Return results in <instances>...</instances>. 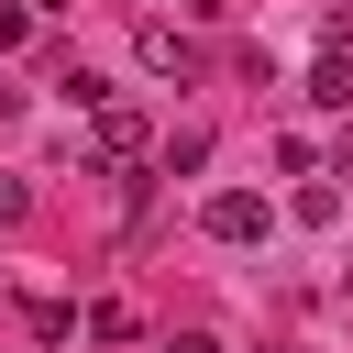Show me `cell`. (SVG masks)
<instances>
[{"label": "cell", "mask_w": 353, "mask_h": 353, "mask_svg": "<svg viewBox=\"0 0 353 353\" xmlns=\"http://www.w3.org/2000/svg\"><path fill=\"white\" fill-rule=\"evenodd\" d=\"M287 210H298V221H309V232H331V221H342V188H331V176H309V188H298V199H287Z\"/></svg>", "instance_id": "obj_5"}, {"label": "cell", "mask_w": 353, "mask_h": 353, "mask_svg": "<svg viewBox=\"0 0 353 353\" xmlns=\"http://www.w3.org/2000/svg\"><path fill=\"white\" fill-rule=\"evenodd\" d=\"M342 298H353V265H342Z\"/></svg>", "instance_id": "obj_11"}, {"label": "cell", "mask_w": 353, "mask_h": 353, "mask_svg": "<svg viewBox=\"0 0 353 353\" xmlns=\"http://www.w3.org/2000/svg\"><path fill=\"white\" fill-rule=\"evenodd\" d=\"M22 210H33V188H22V176H0V221H22Z\"/></svg>", "instance_id": "obj_8"}, {"label": "cell", "mask_w": 353, "mask_h": 353, "mask_svg": "<svg viewBox=\"0 0 353 353\" xmlns=\"http://www.w3.org/2000/svg\"><path fill=\"white\" fill-rule=\"evenodd\" d=\"M309 110H353V44H320V66H309Z\"/></svg>", "instance_id": "obj_3"}, {"label": "cell", "mask_w": 353, "mask_h": 353, "mask_svg": "<svg viewBox=\"0 0 353 353\" xmlns=\"http://www.w3.org/2000/svg\"><path fill=\"white\" fill-rule=\"evenodd\" d=\"M22 320H33L44 342H66V331H77V309H66V298H22Z\"/></svg>", "instance_id": "obj_6"}, {"label": "cell", "mask_w": 353, "mask_h": 353, "mask_svg": "<svg viewBox=\"0 0 353 353\" xmlns=\"http://www.w3.org/2000/svg\"><path fill=\"white\" fill-rule=\"evenodd\" d=\"M11 44H33V0H0V55Z\"/></svg>", "instance_id": "obj_7"}, {"label": "cell", "mask_w": 353, "mask_h": 353, "mask_svg": "<svg viewBox=\"0 0 353 353\" xmlns=\"http://www.w3.org/2000/svg\"><path fill=\"white\" fill-rule=\"evenodd\" d=\"M143 66H154V77H188V66H199V44H188L176 22H143Z\"/></svg>", "instance_id": "obj_4"}, {"label": "cell", "mask_w": 353, "mask_h": 353, "mask_svg": "<svg viewBox=\"0 0 353 353\" xmlns=\"http://www.w3.org/2000/svg\"><path fill=\"white\" fill-rule=\"evenodd\" d=\"M199 232H210V243H265V232H276V210H265L254 188H221V199L199 210Z\"/></svg>", "instance_id": "obj_2"}, {"label": "cell", "mask_w": 353, "mask_h": 353, "mask_svg": "<svg viewBox=\"0 0 353 353\" xmlns=\"http://www.w3.org/2000/svg\"><path fill=\"white\" fill-rule=\"evenodd\" d=\"M88 154H99V165H143V154H154V121H143L132 99H99V110H88Z\"/></svg>", "instance_id": "obj_1"}, {"label": "cell", "mask_w": 353, "mask_h": 353, "mask_svg": "<svg viewBox=\"0 0 353 353\" xmlns=\"http://www.w3.org/2000/svg\"><path fill=\"white\" fill-rule=\"evenodd\" d=\"M331 165H342V176H353V121H342V154H331Z\"/></svg>", "instance_id": "obj_10"}, {"label": "cell", "mask_w": 353, "mask_h": 353, "mask_svg": "<svg viewBox=\"0 0 353 353\" xmlns=\"http://www.w3.org/2000/svg\"><path fill=\"white\" fill-rule=\"evenodd\" d=\"M165 353H221V342H210V331H176V342H165Z\"/></svg>", "instance_id": "obj_9"}]
</instances>
